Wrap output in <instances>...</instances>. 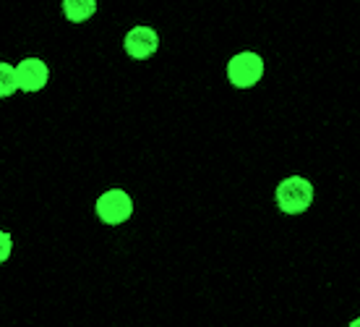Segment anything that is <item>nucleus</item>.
Returning a JSON list of instances; mask_svg holds the SVG:
<instances>
[{"instance_id":"f257e3e1","label":"nucleus","mask_w":360,"mask_h":327,"mask_svg":"<svg viewBox=\"0 0 360 327\" xmlns=\"http://www.w3.org/2000/svg\"><path fill=\"white\" fill-rule=\"evenodd\" d=\"M314 197H316L314 183L308 181L306 175H297V173L282 178L277 183V189H274V204L288 218H297V215L308 212V207L314 204Z\"/></svg>"},{"instance_id":"f03ea898","label":"nucleus","mask_w":360,"mask_h":327,"mask_svg":"<svg viewBox=\"0 0 360 327\" xmlns=\"http://www.w3.org/2000/svg\"><path fill=\"white\" fill-rule=\"evenodd\" d=\"M134 197L123 189H108L105 194H99L94 212L105 226H123L126 220L134 218Z\"/></svg>"},{"instance_id":"7ed1b4c3","label":"nucleus","mask_w":360,"mask_h":327,"mask_svg":"<svg viewBox=\"0 0 360 327\" xmlns=\"http://www.w3.org/2000/svg\"><path fill=\"white\" fill-rule=\"evenodd\" d=\"M264 76V58L253 50H243L230 58L227 63V79L235 90H251L262 82Z\"/></svg>"},{"instance_id":"20e7f679","label":"nucleus","mask_w":360,"mask_h":327,"mask_svg":"<svg viewBox=\"0 0 360 327\" xmlns=\"http://www.w3.org/2000/svg\"><path fill=\"white\" fill-rule=\"evenodd\" d=\"M16 82H18V90L24 92L45 90V84L50 82V68L39 58H27V61H21L16 66Z\"/></svg>"},{"instance_id":"39448f33","label":"nucleus","mask_w":360,"mask_h":327,"mask_svg":"<svg viewBox=\"0 0 360 327\" xmlns=\"http://www.w3.org/2000/svg\"><path fill=\"white\" fill-rule=\"evenodd\" d=\"M126 53L136 61H144L149 55L157 53V47H160V37L154 32L152 27H134L131 32L126 35Z\"/></svg>"},{"instance_id":"423d86ee","label":"nucleus","mask_w":360,"mask_h":327,"mask_svg":"<svg viewBox=\"0 0 360 327\" xmlns=\"http://www.w3.org/2000/svg\"><path fill=\"white\" fill-rule=\"evenodd\" d=\"M94 11H97V0H63V13L71 24H82L91 18Z\"/></svg>"},{"instance_id":"0eeeda50","label":"nucleus","mask_w":360,"mask_h":327,"mask_svg":"<svg viewBox=\"0 0 360 327\" xmlns=\"http://www.w3.org/2000/svg\"><path fill=\"white\" fill-rule=\"evenodd\" d=\"M16 90H18L16 68L8 63H0V100H3V97H11Z\"/></svg>"},{"instance_id":"6e6552de","label":"nucleus","mask_w":360,"mask_h":327,"mask_svg":"<svg viewBox=\"0 0 360 327\" xmlns=\"http://www.w3.org/2000/svg\"><path fill=\"white\" fill-rule=\"evenodd\" d=\"M11 252H13V238H11L6 230H0V264L8 259Z\"/></svg>"},{"instance_id":"1a4fd4ad","label":"nucleus","mask_w":360,"mask_h":327,"mask_svg":"<svg viewBox=\"0 0 360 327\" xmlns=\"http://www.w3.org/2000/svg\"><path fill=\"white\" fill-rule=\"evenodd\" d=\"M347 327H360V314L355 319H350V325H347Z\"/></svg>"}]
</instances>
